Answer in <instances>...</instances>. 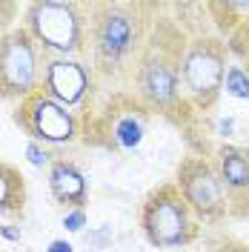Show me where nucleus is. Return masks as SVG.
<instances>
[{"instance_id": "f257e3e1", "label": "nucleus", "mask_w": 249, "mask_h": 252, "mask_svg": "<svg viewBox=\"0 0 249 252\" xmlns=\"http://www.w3.org/2000/svg\"><path fill=\"white\" fill-rule=\"evenodd\" d=\"M94 63L103 72L121 69L140 43V17L138 6L129 3H103L94 6V17L89 23Z\"/></svg>"}, {"instance_id": "f03ea898", "label": "nucleus", "mask_w": 249, "mask_h": 252, "mask_svg": "<svg viewBox=\"0 0 249 252\" xmlns=\"http://www.w3.org/2000/svg\"><path fill=\"white\" fill-rule=\"evenodd\" d=\"M26 29L34 43L55 58H69L86 43V17L78 3L37 0L26 9Z\"/></svg>"}, {"instance_id": "7ed1b4c3", "label": "nucleus", "mask_w": 249, "mask_h": 252, "mask_svg": "<svg viewBox=\"0 0 249 252\" xmlns=\"http://www.w3.org/2000/svg\"><path fill=\"white\" fill-rule=\"evenodd\" d=\"M140 226L146 241L157 250H178L198 238V218L187 206L175 184L155 189L140 212Z\"/></svg>"}, {"instance_id": "20e7f679", "label": "nucleus", "mask_w": 249, "mask_h": 252, "mask_svg": "<svg viewBox=\"0 0 249 252\" xmlns=\"http://www.w3.org/2000/svg\"><path fill=\"white\" fill-rule=\"evenodd\" d=\"M178 72H181V94L198 112L209 109L215 103L223 86L226 72V46L212 37H195L187 49L178 55Z\"/></svg>"}, {"instance_id": "39448f33", "label": "nucleus", "mask_w": 249, "mask_h": 252, "mask_svg": "<svg viewBox=\"0 0 249 252\" xmlns=\"http://www.w3.org/2000/svg\"><path fill=\"white\" fill-rule=\"evenodd\" d=\"M43 66L40 46L34 43L26 26L0 34V97L26 100L29 94L40 92Z\"/></svg>"}, {"instance_id": "423d86ee", "label": "nucleus", "mask_w": 249, "mask_h": 252, "mask_svg": "<svg viewBox=\"0 0 249 252\" xmlns=\"http://www.w3.org/2000/svg\"><path fill=\"white\" fill-rule=\"evenodd\" d=\"M192 215L201 220H218L229 212V198L220 184V175L212 160L206 158H187L178 169V184Z\"/></svg>"}, {"instance_id": "0eeeda50", "label": "nucleus", "mask_w": 249, "mask_h": 252, "mask_svg": "<svg viewBox=\"0 0 249 252\" xmlns=\"http://www.w3.org/2000/svg\"><path fill=\"white\" fill-rule=\"evenodd\" d=\"M17 124L31 135V141L43 146H66L78 141V118L75 112L52 100L43 89L29 94L17 106Z\"/></svg>"}, {"instance_id": "6e6552de", "label": "nucleus", "mask_w": 249, "mask_h": 252, "mask_svg": "<svg viewBox=\"0 0 249 252\" xmlns=\"http://www.w3.org/2000/svg\"><path fill=\"white\" fill-rule=\"evenodd\" d=\"M138 97L146 109L172 112L184 103L181 94V72H178V55L166 49L152 46L138 63Z\"/></svg>"}, {"instance_id": "1a4fd4ad", "label": "nucleus", "mask_w": 249, "mask_h": 252, "mask_svg": "<svg viewBox=\"0 0 249 252\" xmlns=\"http://www.w3.org/2000/svg\"><path fill=\"white\" fill-rule=\"evenodd\" d=\"M40 89L58 100L66 109H75L86 100V94L92 89V75L80 61L72 58H49L43 63V83Z\"/></svg>"}, {"instance_id": "9d476101", "label": "nucleus", "mask_w": 249, "mask_h": 252, "mask_svg": "<svg viewBox=\"0 0 249 252\" xmlns=\"http://www.w3.org/2000/svg\"><path fill=\"white\" fill-rule=\"evenodd\" d=\"M215 169L226 189L229 204H249V149L220 143L215 149Z\"/></svg>"}, {"instance_id": "9b49d317", "label": "nucleus", "mask_w": 249, "mask_h": 252, "mask_svg": "<svg viewBox=\"0 0 249 252\" xmlns=\"http://www.w3.org/2000/svg\"><path fill=\"white\" fill-rule=\"evenodd\" d=\"M146 106L143 103H121L109 109V121H106V135L109 141L124 149V152H132L138 149L143 138H146V126H149V118H146Z\"/></svg>"}, {"instance_id": "f8f14e48", "label": "nucleus", "mask_w": 249, "mask_h": 252, "mask_svg": "<svg viewBox=\"0 0 249 252\" xmlns=\"http://www.w3.org/2000/svg\"><path fill=\"white\" fill-rule=\"evenodd\" d=\"M49 192L66 209H86V201H89L86 175L66 158H58L49 166Z\"/></svg>"}, {"instance_id": "ddd939ff", "label": "nucleus", "mask_w": 249, "mask_h": 252, "mask_svg": "<svg viewBox=\"0 0 249 252\" xmlns=\"http://www.w3.org/2000/svg\"><path fill=\"white\" fill-rule=\"evenodd\" d=\"M26 189H23V175L15 166L0 163V215H15L23 209Z\"/></svg>"}, {"instance_id": "4468645a", "label": "nucleus", "mask_w": 249, "mask_h": 252, "mask_svg": "<svg viewBox=\"0 0 249 252\" xmlns=\"http://www.w3.org/2000/svg\"><path fill=\"white\" fill-rule=\"evenodd\" d=\"M220 92H226L235 100H249V69L244 63H229L226 66Z\"/></svg>"}, {"instance_id": "2eb2a0df", "label": "nucleus", "mask_w": 249, "mask_h": 252, "mask_svg": "<svg viewBox=\"0 0 249 252\" xmlns=\"http://www.w3.org/2000/svg\"><path fill=\"white\" fill-rule=\"evenodd\" d=\"M26 160H29L31 166L43 169V166H52L58 158L52 155V149H49V146H43V143H37V141H29V143H26Z\"/></svg>"}, {"instance_id": "dca6fc26", "label": "nucleus", "mask_w": 249, "mask_h": 252, "mask_svg": "<svg viewBox=\"0 0 249 252\" xmlns=\"http://www.w3.org/2000/svg\"><path fill=\"white\" fill-rule=\"evenodd\" d=\"M63 229L66 232H72V235H78V232H83L86 229V223H89V215H86V209H66L63 212Z\"/></svg>"}, {"instance_id": "f3484780", "label": "nucleus", "mask_w": 249, "mask_h": 252, "mask_svg": "<svg viewBox=\"0 0 249 252\" xmlns=\"http://www.w3.org/2000/svg\"><path fill=\"white\" fill-rule=\"evenodd\" d=\"M0 238L9 241V244H20L23 241V232H20V226H15V223H0Z\"/></svg>"}, {"instance_id": "a211bd4d", "label": "nucleus", "mask_w": 249, "mask_h": 252, "mask_svg": "<svg viewBox=\"0 0 249 252\" xmlns=\"http://www.w3.org/2000/svg\"><path fill=\"white\" fill-rule=\"evenodd\" d=\"M46 252H75V247H72L66 238H55V241H49Z\"/></svg>"}, {"instance_id": "6ab92c4d", "label": "nucleus", "mask_w": 249, "mask_h": 252, "mask_svg": "<svg viewBox=\"0 0 249 252\" xmlns=\"http://www.w3.org/2000/svg\"><path fill=\"white\" fill-rule=\"evenodd\" d=\"M215 135H220V138H232L235 135V118H226V121H220L218 124V132Z\"/></svg>"}, {"instance_id": "aec40b11", "label": "nucleus", "mask_w": 249, "mask_h": 252, "mask_svg": "<svg viewBox=\"0 0 249 252\" xmlns=\"http://www.w3.org/2000/svg\"><path fill=\"white\" fill-rule=\"evenodd\" d=\"M212 252H249V247H244V244H238V241H226V244H220V247H215Z\"/></svg>"}, {"instance_id": "412c9836", "label": "nucleus", "mask_w": 249, "mask_h": 252, "mask_svg": "<svg viewBox=\"0 0 249 252\" xmlns=\"http://www.w3.org/2000/svg\"><path fill=\"white\" fill-rule=\"evenodd\" d=\"M244 66H247V69H249V49H247V63H244Z\"/></svg>"}, {"instance_id": "4be33fe9", "label": "nucleus", "mask_w": 249, "mask_h": 252, "mask_svg": "<svg viewBox=\"0 0 249 252\" xmlns=\"http://www.w3.org/2000/svg\"><path fill=\"white\" fill-rule=\"evenodd\" d=\"M244 26H247V32H249V17H247V23H244Z\"/></svg>"}]
</instances>
